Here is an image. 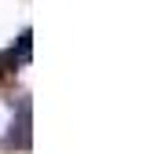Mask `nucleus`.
Listing matches in <instances>:
<instances>
[{"instance_id": "obj_1", "label": "nucleus", "mask_w": 154, "mask_h": 154, "mask_svg": "<svg viewBox=\"0 0 154 154\" xmlns=\"http://www.w3.org/2000/svg\"><path fill=\"white\" fill-rule=\"evenodd\" d=\"M4 147H18V150L29 147V99L26 95H18V121L11 118V132L4 136Z\"/></svg>"}]
</instances>
